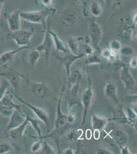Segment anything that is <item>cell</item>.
<instances>
[{
    "label": "cell",
    "instance_id": "1",
    "mask_svg": "<svg viewBox=\"0 0 137 154\" xmlns=\"http://www.w3.org/2000/svg\"><path fill=\"white\" fill-rule=\"evenodd\" d=\"M65 81L63 84V89L61 90V94L59 96L58 103H57V110H56V117L54 128L51 131L50 133L49 134L45 136H42V140L46 138H51L55 141L58 151L60 152L59 149V139L61 136L64 133L67 127L68 122L67 119V115L63 114L61 109V102L63 99V94L65 89Z\"/></svg>",
    "mask_w": 137,
    "mask_h": 154
},
{
    "label": "cell",
    "instance_id": "2",
    "mask_svg": "<svg viewBox=\"0 0 137 154\" xmlns=\"http://www.w3.org/2000/svg\"><path fill=\"white\" fill-rule=\"evenodd\" d=\"M51 11L48 9L42 11H21V18L30 23L42 25L44 29H46L47 20Z\"/></svg>",
    "mask_w": 137,
    "mask_h": 154
},
{
    "label": "cell",
    "instance_id": "3",
    "mask_svg": "<svg viewBox=\"0 0 137 154\" xmlns=\"http://www.w3.org/2000/svg\"><path fill=\"white\" fill-rule=\"evenodd\" d=\"M33 28L19 29L13 32H10L6 35L8 40L13 41L16 45L19 47L29 46L31 38L34 33Z\"/></svg>",
    "mask_w": 137,
    "mask_h": 154
},
{
    "label": "cell",
    "instance_id": "4",
    "mask_svg": "<svg viewBox=\"0 0 137 154\" xmlns=\"http://www.w3.org/2000/svg\"><path fill=\"white\" fill-rule=\"evenodd\" d=\"M88 88L83 91L82 95V101L83 105V115L82 122V128L85 125V120L89 109H90L93 98V91L92 89V80L90 77L88 78Z\"/></svg>",
    "mask_w": 137,
    "mask_h": 154
},
{
    "label": "cell",
    "instance_id": "5",
    "mask_svg": "<svg viewBox=\"0 0 137 154\" xmlns=\"http://www.w3.org/2000/svg\"><path fill=\"white\" fill-rule=\"evenodd\" d=\"M89 35L92 46L96 51H100L99 45L103 37V30L100 25L94 20L91 22L89 26Z\"/></svg>",
    "mask_w": 137,
    "mask_h": 154
},
{
    "label": "cell",
    "instance_id": "6",
    "mask_svg": "<svg viewBox=\"0 0 137 154\" xmlns=\"http://www.w3.org/2000/svg\"><path fill=\"white\" fill-rule=\"evenodd\" d=\"M12 93L13 96H14L17 100L21 102L24 105H26V106L28 107L34 113L37 117L43 123L47 128H49V115L48 112L45 109L36 106L35 105H32L31 104L28 103L27 102L25 101L22 98H21L19 96L17 95L16 93L13 91H11Z\"/></svg>",
    "mask_w": 137,
    "mask_h": 154
},
{
    "label": "cell",
    "instance_id": "7",
    "mask_svg": "<svg viewBox=\"0 0 137 154\" xmlns=\"http://www.w3.org/2000/svg\"><path fill=\"white\" fill-rule=\"evenodd\" d=\"M51 19L50 17H49L47 20V28L46 29L45 36L43 38V41L42 44L37 46L35 49L38 51L39 52L43 51L45 54L46 61L47 65L48 64L49 57L52 49V46L53 45L52 37L51 36L49 30L51 28Z\"/></svg>",
    "mask_w": 137,
    "mask_h": 154
},
{
    "label": "cell",
    "instance_id": "8",
    "mask_svg": "<svg viewBox=\"0 0 137 154\" xmlns=\"http://www.w3.org/2000/svg\"><path fill=\"white\" fill-rule=\"evenodd\" d=\"M85 56L86 54L85 53H82L77 55H75L73 54H69L64 56H54V57L62 64L63 66L64 67V69L66 70V75L68 79L70 75L71 67L73 65V63H75L77 60L80 59L82 57H85Z\"/></svg>",
    "mask_w": 137,
    "mask_h": 154
},
{
    "label": "cell",
    "instance_id": "9",
    "mask_svg": "<svg viewBox=\"0 0 137 154\" xmlns=\"http://www.w3.org/2000/svg\"><path fill=\"white\" fill-rule=\"evenodd\" d=\"M27 86L33 95L38 99H43L50 95L51 91L43 83L31 82L28 79Z\"/></svg>",
    "mask_w": 137,
    "mask_h": 154
},
{
    "label": "cell",
    "instance_id": "10",
    "mask_svg": "<svg viewBox=\"0 0 137 154\" xmlns=\"http://www.w3.org/2000/svg\"><path fill=\"white\" fill-rule=\"evenodd\" d=\"M120 77L124 85L125 92L133 91L136 86V81L130 72L129 65L125 64L120 68Z\"/></svg>",
    "mask_w": 137,
    "mask_h": 154
},
{
    "label": "cell",
    "instance_id": "11",
    "mask_svg": "<svg viewBox=\"0 0 137 154\" xmlns=\"http://www.w3.org/2000/svg\"><path fill=\"white\" fill-rule=\"evenodd\" d=\"M0 77L4 78L6 80L14 90L13 91L15 93L18 89L21 81L25 78L23 74L16 70L0 72Z\"/></svg>",
    "mask_w": 137,
    "mask_h": 154
},
{
    "label": "cell",
    "instance_id": "12",
    "mask_svg": "<svg viewBox=\"0 0 137 154\" xmlns=\"http://www.w3.org/2000/svg\"><path fill=\"white\" fill-rule=\"evenodd\" d=\"M21 11L20 9H17L6 15V20L10 32H15L21 29Z\"/></svg>",
    "mask_w": 137,
    "mask_h": 154
},
{
    "label": "cell",
    "instance_id": "13",
    "mask_svg": "<svg viewBox=\"0 0 137 154\" xmlns=\"http://www.w3.org/2000/svg\"><path fill=\"white\" fill-rule=\"evenodd\" d=\"M32 48L30 47L29 46H22L19 47V48L12 50V51H7L2 53L0 54V63L3 66L4 68H6L10 70H14L13 69L7 66V64L9 62L12 60L14 57L16 56V54L19 53L23 50L27 49H32Z\"/></svg>",
    "mask_w": 137,
    "mask_h": 154
},
{
    "label": "cell",
    "instance_id": "14",
    "mask_svg": "<svg viewBox=\"0 0 137 154\" xmlns=\"http://www.w3.org/2000/svg\"><path fill=\"white\" fill-rule=\"evenodd\" d=\"M9 117V120L6 128L7 131L21 125L26 119V114L14 109Z\"/></svg>",
    "mask_w": 137,
    "mask_h": 154
},
{
    "label": "cell",
    "instance_id": "15",
    "mask_svg": "<svg viewBox=\"0 0 137 154\" xmlns=\"http://www.w3.org/2000/svg\"><path fill=\"white\" fill-rule=\"evenodd\" d=\"M108 135L120 149L127 144V136L125 132L121 130H118L111 131L108 134Z\"/></svg>",
    "mask_w": 137,
    "mask_h": 154
},
{
    "label": "cell",
    "instance_id": "16",
    "mask_svg": "<svg viewBox=\"0 0 137 154\" xmlns=\"http://www.w3.org/2000/svg\"><path fill=\"white\" fill-rule=\"evenodd\" d=\"M109 112L111 113L112 115V119H113V120L118 121L121 123H127L130 125V123L127 117V115L123 111L122 107H114L113 106H109Z\"/></svg>",
    "mask_w": 137,
    "mask_h": 154
},
{
    "label": "cell",
    "instance_id": "17",
    "mask_svg": "<svg viewBox=\"0 0 137 154\" xmlns=\"http://www.w3.org/2000/svg\"><path fill=\"white\" fill-rule=\"evenodd\" d=\"M29 125V121L28 119L26 117L24 121L21 125H19V126L13 128L7 131L9 137L14 140L22 138L25 133L26 128Z\"/></svg>",
    "mask_w": 137,
    "mask_h": 154
},
{
    "label": "cell",
    "instance_id": "18",
    "mask_svg": "<svg viewBox=\"0 0 137 154\" xmlns=\"http://www.w3.org/2000/svg\"><path fill=\"white\" fill-rule=\"evenodd\" d=\"M117 85L115 82L111 81L106 83L104 87V95L109 100L118 103L117 97Z\"/></svg>",
    "mask_w": 137,
    "mask_h": 154
},
{
    "label": "cell",
    "instance_id": "19",
    "mask_svg": "<svg viewBox=\"0 0 137 154\" xmlns=\"http://www.w3.org/2000/svg\"><path fill=\"white\" fill-rule=\"evenodd\" d=\"M109 120L106 117H103L96 114H94L92 116L91 123L93 130H98L101 131L104 128L109 124Z\"/></svg>",
    "mask_w": 137,
    "mask_h": 154
},
{
    "label": "cell",
    "instance_id": "20",
    "mask_svg": "<svg viewBox=\"0 0 137 154\" xmlns=\"http://www.w3.org/2000/svg\"><path fill=\"white\" fill-rule=\"evenodd\" d=\"M82 75L80 71L75 70L70 75L68 80V92L75 88H79Z\"/></svg>",
    "mask_w": 137,
    "mask_h": 154
},
{
    "label": "cell",
    "instance_id": "21",
    "mask_svg": "<svg viewBox=\"0 0 137 154\" xmlns=\"http://www.w3.org/2000/svg\"><path fill=\"white\" fill-rule=\"evenodd\" d=\"M12 96H13V95L11 91H7L3 99L0 101V103L11 107L13 109L18 110L21 113H24L21 109L22 105L16 103L13 100Z\"/></svg>",
    "mask_w": 137,
    "mask_h": 154
},
{
    "label": "cell",
    "instance_id": "22",
    "mask_svg": "<svg viewBox=\"0 0 137 154\" xmlns=\"http://www.w3.org/2000/svg\"><path fill=\"white\" fill-rule=\"evenodd\" d=\"M61 20L67 26L73 25L76 19V14L71 9H67L62 13L61 16Z\"/></svg>",
    "mask_w": 137,
    "mask_h": 154
},
{
    "label": "cell",
    "instance_id": "23",
    "mask_svg": "<svg viewBox=\"0 0 137 154\" xmlns=\"http://www.w3.org/2000/svg\"><path fill=\"white\" fill-rule=\"evenodd\" d=\"M49 32L51 36L52 37L53 43L55 45L56 51H57V52L67 53L68 51V49H67L66 46L63 42V41L61 40L59 36L57 35V33L51 29V28L49 30Z\"/></svg>",
    "mask_w": 137,
    "mask_h": 154
},
{
    "label": "cell",
    "instance_id": "24",
    "mask_svg": "<svg viewBox=\"0 0 137 154\" xmlns=\"http://www.w3.org/2000/svg\"><path fill=\"white\" fill-rule=\"evenodd\" d=\"M90 11L93 17L99 18L103 14V9L98 0H92L90 4Z\"/></svg>",
    "mask_w": 137,
    "mask_h": 154
},
{
    "label": "cell",
    "instance_id": "25",
    "mask_svg": "<svg viewBox=\"0 0 137 154\" xmlns=\"http://www.w3.org/2000/svg\"><path fill=\"white\" fill-rule=\"evenodd\" d=\"M26 117L28 119L30 125H31L35 131H37V135H38L36 137H32L37 138L39 139L40 140H42V137L43 136L42 135V130L40 127V123L42 122L39 119L37 120V119H34L33 118L30 117L26 115Z\"/></svg>",
    "mask_w": 137,
    "mask_h": 154
},
{
    "label": "cell",
    "instance_id": "26",
    "mask_svg": "<svg viewBox=\"0 0 137 154\" xmlns=\"http://www.w3.org/2000/svg\"><path fill=\"white\" fill-rule=\"evenodd\" d=\"M40 52H39L37 49L34 48L31 49V51L28 54V61L30 65L33 67H34L37 63L38 62V60L40 58Z\"/></svg>",
    "mask_w": 137,
    "mask_h": 154
},
{
    "label": "cell",
    "instance_id": "27",
    "mask_svg": "<svg viewBox=\"0 0 137 154\" xmlns=\"http://www.w3.org/2000/svg\"><path fill=\"white\" fill-rule=\"evenodd\" d=\"M67 44L72 54L75 55L79 54L78 51L79 49V46L77 39L74 37L70 36L67 38Z\"/></svg>",
    "mask_w": 137,
    "mask_h": 154
},
{
    "label": "cell",
    "instance_id": "28",
    "mask_svg": "<svg viewBox=\"0 0 137 154\" xmlns=\"http://www.w3.org/2000/svg\"><path fill=\"white\" fill-rule=\"evenodd\" d=\"M14 109L0 103V114L5 117H9Z\"/></svg>",
    "mask_w": 137,
    "mask_h": 154
},
{
    "label": "cell",
    "instance_id": "29",
    "mask_svg": "<svg viewBox=\"0 0 137 154\" xmlns=\"http://www.w3.org/2000/svg\"><path fill=\"white\" fill-rule=\"evenodd\" d=\"M87 64H99L101 63V60L95 54L94 51L88 56L87 61Z\"/></svg>",
    "mask_w": 137,
    "mask_h": 154
},
{
    "label": "cell",
    "instance_id": "30",
    "mask_svg": "<svg viewBox=\"0 0 137 154\" xmlns=\"http://www.w3.org/2000/svg\"><path fill=\"white\" fill-rule=\"evenodd\" d=\"M82 135V131L81 130L78 131H71L68 135V140L71 142L75 140H78L79 137Z\"/></svg>",
    "mask_w": 137,
    "mask_h": 154
},
{
    "label": "cell",
    "instance_id": "31",
    "mask_svg": "<svg viewBox=\"0 0 137 154\" xmlns=\"http://www.w3.org/2000/svg\"><path fill=\"white\" fill-rule=\"evenodd\" d=\"M42 154H56L55 151L53 147H51L47 142H42Z\"/></svg>",
    "mask_w": 137,
    "mask_h": 154
},
{
    "label": "cell",
    "instance_id": "32",
    "mask_svg": "<svg viewBox=\"0 0 137 154\" xmlns=\"http://www.w3.org/2000/svg\"><path fill=\"white\" fill-rule=\"evenodd\" d=\"M8 82L7 81L3 80L0 84V101L3 99L8 91Z\"/></svg>",
    "mask_w": 137,
    "mask_h": 154
},
{
    "label": "cell",
    "instance_id": "33",
    "mask_svg": "<svg viewBox=\"0 0 137 154\" xmlns=\"http://www.w3.org/2000/svg\"><path fill=\"white\" fill-rule=\"evenodd\" d=\"M12 146L8 142H3L0 143V154H8L10 152Z\"/></svg>",
    "mask_w": 137,
    "mask_h": 154
},
{
    "label": "cell",
    "instance_id": "34",
    "mask_svg": "<svg viewBox=\"0 0 137 154\" xmlns=\"http://www.w3.org/2000/svg\"><path fill=\"white\" fill-rule=\"evenodd\" d=\"M134 51H135L133 48L129 46H126L122 47L120 49V53L125 56L130 57L134 54Z\"/></svg>",
    "mask_w": 137,
    "mask_h": 154
},
{
    "label": "cell",
    "instance_id": "35",
    "mask_svg": "<svg viewBox=\"0 0 137 154\" xmlns=\"http://www.w3.org/2000/svg\"><path fill=\"white\" fill-rule=\"evenodd\" d=\"M122 48V44L119 41L113 40L109 44V48L113 51H120Z\"/></svg>",
    "mask_w": 137,
    "mask_h": 154
},
{
    "label": "cell",
    "instance_id": "36",
    "mask_svg": "<svg viewBox=\"0 0 137 154\" xmlns=\"http://www.w3.org/2000/svg\"><path fill=\"white\" fill-rule=\"evenodd\" d=\"M42 142L43 140L39 139V141L34 143L31 147V151L32 152H38L42 148Z\"/></svg>",
    "mask_w": 137,
    "mask_h": 154
},
{
    "label": "cell",
    "instance_id": "37",
    "mask_svg": "<svg viewBox=\"0 0 137 154\" xmlns=\"http://www.w3.org/2000/svg\"><path fill=\"white\" fill-rule=\"evenodd\" d=\"M42 5L47 7L48 8H50L53 3V0H40Z\"/></svg>",
    "mask_w": 137,
    "mask_h": 154
},
{
    "label": "cell",
    "instance_id": "38",
    "mask_svg": "<svg viewBox=\"0 0 137 154\" xmlns=\"http://www.w3.org/2000/svg\"><path fill=\"white\" fill-rule=\"evenodd\" d=\"M96 154H113L112 151L109 150L108 148H101L98 149Z\"/></svg>",
    "mask_w": 137,
    "mask_h": 154
},
{
    "label": "cell",
    "instance_id": "39",
    "mask_svg": "<svg viewBox=\"0 0 137 154\" xmlns=\"http://www.w3.org/2000/svg\"><path fill=\"white\" fill-rule=\"evenodd\" d=\"M67 119L68 123L73 124L75 120V115L74 114H70L67 115Z\"/></svg>",
    "mask_w": 137,
    "mask_h": 154
},
{
    "label": "cell",
    "instance_id": "40",
    "mask_svg": "<svg viewBox=\"0 0 137 154\" xmlns=\"http://www.w3.org/2000/svg\"><path fill=\"white\" fill-rule=\"evenodd\" d=\"M129 65L132 68H137V57H134L133 58H132V59L130 60V62Z\"/></svg>",
    "mask_w": 137,
    "mask_h": 154
},
{
    "label": "cell",
    "instance_id": "41",
    "mask_svg": "<svg viewBox=\"0 0 137 154\" xmlns=\"http://www.w3.org/2000/svg\"><path fill=\"white\" fill-rule=\"evenodd\" d=\"M121 153L122 154H131L130 151H129V145L127 144L125 146L121 148Z\"/></svg>",
    "mask_w": 137,
    "mask_h": 154
},
{
    "label": "cell",
    "instance_id": "42",
    "mask_svg": "<svg viewBox=\"0 0 137 154\" xmlns=\"http://www.w3.org/2000/svg\"><path fill=\"white\" fill-rule=\"evenodd\" d=\"M93 136L96 140H98L100 137V131L98 130H94L93 133Z\"/></svg>",
    "mask_w": 137,
    "mask_h": 154
},
{
    "label": "cell",
    "instance_id": "43",
    "mask_svg": "<svg viewBox=\"0 0 137 154\" xmlns=\"http://www.w3.org/2000/svg\"><path fill=\"white\" fill-rule=\"evenodd\" d=\"M92 136V133L91 130L88 129L85 132V137L87 139L90 140Z\"/></svg>",
    "mask_w": 137,
    "mask_h": 154
},
{
    "label": "cell",
    "instance_id": "44",
    "mask_svg": "<svg viewBox=\"0 0 137 154\" xmlns=\"http://www.w3.org/2000/svg\"><path fill=\"white\" fill-rule=\"evenodd\" d=\"M74 152L73 149H72V148H68V149H64L63 153L66 154H74Z\"/></svg>",
    "mask_w": 137,
    "mask_h": 154
},
{
    "label": "cell",
    "instance_id": "45",
    "mask_svg": "<svg viewBox=\"0 0 137 154\" xmlns=\"http://www.w3.org/2000/svg\"><path fill=\"white\" fill-rule=\"evenodd\" d=\"M4 3V0H0V17H1L3 7ZM1 22L0 19V27H1Z\"/></svg>",
    "mask_w": 137,
    "mask_h": 154
},
{
    "label": "cell",
    "instance_id": "46",
    "mask_svg": "<svg viewBox=\"0 0 137 154\" xmlns=\"http://www.w3.org/2000/svg\"><path fill=\"white\" fill-rule=\"evenodd\" d=\"M112 1V0H104V2L106 5H109L110 3H111Z\"/></svg>",
    "mask_w": 137,
    "mask_h": 154
},
{
    "label": "cell",
    "instance_id": "47",
    "mask_svg": "<svg viewBox=\"0 0 137 154\" xmlns=\"http://www.w3.org/2000/svg\"><path fill=\"white\" fill-rule=\"evenodd\" d=\"M0 66H1L3 67H4L3 66V65H2V64H1V63H0Z\"/></svg>",
    "mask_w": 137,
    "mask_h": 154
}]
</instances>
